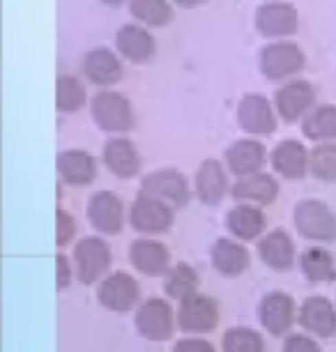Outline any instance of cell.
<instances>
[{"label": "cell", "instance_id": "cell-1", "mask_svg": "<svg viewBox=\"0 0 336 352\" xmlns=\"http://www.w3.org/2000/svg\"><path fill=\"white\" fill-rule=\"evenodd\" d=\"M92 120L97 127L109 131V134H127L134 127V111H131L129 99L113 90H102L92 97L90 104Z\"/></svg>", "mask_w": 336, "mask_h": 352}, {"label": "cell", "instance_id": "cell-2", "mask_svg": "<svg viewBox=\"0 0 336 352\" xmlns=\"http://www.w3.org/2000/svg\"><path fill=\"white\" fill-rule=\"evenodd\" d=\"M304 63L306 60L302 49L288 39H276V42L267 44L258 56V67L269 81H288V78L298 76L304 69Z\"/></svg>", "mask_w": 336, "mask_h": 352}, {"label": "cell", "instance_id": "cell-3", "mask_svg": "<svg viewBox=\"0 0 336 352\" xmlns=\"http://www.w3.org/2000/svg\"><path fill=\"white\" fill-rule=\"evenodd\" d=\"M295 228L302 237L311 242H332L336 240V217L322 201H302L293 212Z\"/></svg>", "mask_w": 336, "mask_h": 352}, {"label": "cell", "instance_id": "cell-4", "mask_svg": "<svg viewBox=\"0 0 336 352\" xmlns=\"http://www.w3.org/2000/svg\"><path fill=\"white\" fill-rule=\"evenodd\" d=\"M141 194L166 203L168 208L180 210L189 203V182L180 170L161 168L148 173L141 182Z\"/></svg>", "mask_w": 336, "mask_h": 352}, {"label": "cell", "instance_id": "cell-5", "mask_svg": "<svg viewBox=\"0 0 336 352\" xmlns=\"http://www.w3.org/2000/svg\"><path fill=\"white\" fill-rule=\"evenodd\" d=\"M237 124L249 136H269L276 129V109L265 95L249 92L237 106Z\"/></svg>", "mask_w": 336, "mask_h": 352}, {"label": "cell", "instance_id": "cell-6", "mask_svg": "<svg viewBox=\"0 0 336 352\" xmlns=\"http://www.w3.org/2000/svg\"><path fill=\"white\" fill-rule=\"evenodd\" d=\"M111 267V247L100 237H85L74 249L76 278L85 285L97 283Z\"/></svg>", "mask_w": 336, "mask_h": 352}, {"label": "cell", "instance_id": "cell-7", "mask_svg": "<svg viewBox=\"0 0 336 352\" xmlns=\"http://www.w3.org/2000/svg\"><path fill=\"white\" fill-rule=\"evenodd\" d=\"M300 28L298 10L291 3L269 0L256 12V30L267 39H286Z\"/></svg>", "mask_w": 336, "mask_h": 352}, {"label": "cell", "instance_id": "cell-8", "mask_svg": "<svg viewBox=\"0 0 336 352\" xmlns=\"http://www.w3.org/2000/svg\"><path fill=\"white\" fill-rule=\"evenodd\" d=\"M219 322V307L208 295H189L177 307V324L187 334H208Z\"/></svg>", "mask_w": 336, "mask_h": 352}, {"label": "cell", "instance_id": "cell-9", "mask_svg": "<svg viewBox=\"0 0 336 352\" xmlns=\"http://www.w3.org/2000/svg\"><path fill=\"white\" fill-rule=\"evenodd\" d=\"M177 316H173L168 302L159 297H150L136 311V329L148 341H166L173 334Z\"/></svg>", "mask_w": 336, "mask_h": 352}, {"label": "cell", "instance_id": "cell-10", "mask_svg": "<svg viewBox=\"0 0 336 352\" xmlns=\"http://www.w3.org/2000/svg\"><path fill=\"white\" fill-rule=\"evenodd\" d=\"M175 221V210L168 208L166 203L157 201L150 196H138L129 210V223L131 228L146 235H159V232L170 230Z\"/></svg>", "mask_w": 336, "mask_h": 352}, {"label": "cell", "instance_id": "cell-11", "mask_svg": "<svg viewBox=\"0 0 336 352\" xmlns=\"http://www.w3.org/2000/svg\"><path fill=\"white\" fill-rule=\"evenodd\" d=\"M313 102H315V90L306 81H288L274 95L276 116L286 122H295L300 118H306V113L313 109Z\"/></svg>", "mask_w": 336, "mask_h": 352}, {"label": "cell", "instance_id": "cell-12", "mask_svg": "<svg viewBox=\"0 0 336 352\" xmlns=\"http://www.w3.org/2000/svg\"><path fill=\"white\" fill-rule=\"evenodd\" d=\"M88 221L104 235H117L124 226V205L113 191H97L88 201Z\"/></svg>", "mask_w": 336, "mask_h": 352}, {"label": "cell", "instance_id": "cell-13", "mask_svg": "<svg viewBox=\"0 0 336 352\" xmlns=\"http://www.w3.org/2000/svg\"><path fill=\"white\" fill-rule=\"evenodd\" d=\"M138 283L134 276L127 272H113L100 283L97 290V300L102 302L104 309L115 311V314H124L138 302Z\"/></svg>", "mask_w": 336, "mask_h": 352}, {"label": "cell", "instance_id": "cell-14", "mask_svg": "<svg viewBox=\"0 0 336 352\" xmlns=\"http://www.w3.org/2000/svg\"><path fill=\"white\" fill-rule=\"evenodd\" d=\"M258 318L260 324L265 327L272 336L286 334L295 322V302L291 295L276 290L262 297L260 307H258Z\"/></svg>", "mask_w": 336, "mask_h": 352}, {"label": "cell", "instance_id": "cell-15", "mask_svg": "<svg viewBox=\"0 0 336 352\" xmlns=\"http://www.w3.org/2000/svg\"><path fill=\"white\" fill-rule=\"evenodd\" d=\"M115 49L124 58V60L141 65V63H148L150 58L155 56L157 42H155V37L150 35L148 28L136 25V23H127V25H122V28L117 30Z\"/></svg>", "mask_w": 336, "mask_h": 352}, {"label": "cell", "instance_id": "cell-16", "mask_svg": "<svg viewBox=\"0 0 336 352\" xmlns=\"http://www.w3.org/2000/svg\"><path fill=\"white\" fill-rule=\"evenodd\" d=\"M131 265L146 276H164L173 267L170 265V251L157 240H136L129 247Z\"/></svg>", "mask_w": 336, "mask_h": 352}, {"label": "cell", "instance_id": "cell-17", "mask_svg": "<svg viewBox=\"0 0 336 352\" xmlns=\"http://www.w3.org/2000/svg\"><path fill=\"white\" fill-rule=\"evenodd\" d=\"M265 162H267V150L256 138H240V141H235L226 150V164L230 173H235L237 177L260 173Z\"/></svg>", "mask_w": 336, "mask_h": 352}, {"label": "cell", "instance_id": "cell-18", "mask_svg": "<svg viewBox=\"0 0 336 352\" xmlns=\"http://www.w3.org/2000/svg\"><path fill=\"white\" fill-rule=\"evenodd\" d=\"M58 175L65 184L71 187H85L97 177V162L85 150H65L56 159Z\"/></svg>", "mask_w": 336, "mask_h": 352}, {"label": "cell", "instance_id": "cell-19", "mask_svg": "<svg viewBox=\"0 0 336 352\" xmlns=\"http://www.w3.org/2000/svg\"><path fill=\"white\" fill-rule=\"evenodd\" d=\"M104 164L107 168L113 173V175L122 177V180H129V177H136L141 173V157H138L136 145L129 141V138L115 136L104 145Z\"/></svg>", "mask_w": 336, "mask_h": 352}, {"label": "cell", "instance_id": "cell-20", "mask_svg": "<svg viewBox=\"0 0 336 352\" xmlns=\"http://www.w3.org/2000/svg\"><path fill=\"white\" fill-rule=\"evenodd\" d=\"M83 72L92 85L111 88L122 78V63L111 49H92L83 60Z\"/></svg>", "mask_w": 336, "mask_h": 352}, {"label": "cell", "instance_id": "cell-21", "mask_svg": "<svg viewBox=\"0 0 336 352\" xmlns=\"http://www.w3.org/2000/svg\"><path fill=\"white\" fill-rule=\"evenodd\" d=\"M298 322L315 336H332L336 331V309L327 297H309L300 309Z\"/></svg>", "mask_w": 336, "mask_h": 352}, {"label": "cell", "instance_id": "cell-22", "mask_svg": "<svg viewBox=\"0 0 336 352\" xmlns=\"http://www.w3.org/2000/svg\"><path fill=\"white\" fill-rule=\"evenodd\" d=\"M196 196L205 205H219L228 191V177L221 162L205 159L196 170Z\"/></svg>", "mask_w": 336, "mask_h": 352}, {"label": "cell", "instance_id": "cell-23", "mask_svg": "<svg viewBox=\"0 0 336 352\" xmlns=\"http://www.w3.org/2000/svg\"><path fill=\"white\" fill-rule=\"evenodd\" d=\"M260 261L269 270L288 272L295 265V244L293 237L286 230H272L258 242Z\"/></svg>", "mask_w": 336, "mask_h": 352}, {"label": "cell", "instance_id": "cell-24", "mask_svg": "<svg viewBox=\"0 0 336 352\" xmlns=\"http://www.w3.org/2000/svg\"><path fill=\"white\" fill-rule=\"evenodd\" d=\"M226 226L240 242H254L265 230V214H262L260 205L240 203L228 212Z\"/></svg>", "mask_w": 336, "mask_h": 352}, {"label": "cell", "instance_id": "cell-25", "mask_svg": "<svg viewBox=\"0 0 336 352\" xmlns=\"http://www.w3.org/2000/svg\"><path fill=\"white\" fill-rule=\"evenodd\" d=\"M233 196L240 203H254V205H269L279 196V184L267 173H251V175L237 177L233 184Z\"/></svg>", "mask_w": 336, "mask_h": 352}, {"label": "cell", "instance_id": "cell-26", "mask_svg": "<svg viewBox=\"0 0 336 352\" xmlns=\"http://www.w3.org/2000/svg\"><path fill=\"white\" fill-rule=\"evenodd\" d=\"M309 152L300 141H281L272 150V168L288 180H300L309 173Z\"/></svg>", "mask_w": 336, "mask_h": 352}, {"label": "cell", "instance_id": "cell-27", "mask_svg": "<svg viewBox=\"0 0 336 352\" xmlns=\"http://www.w3.org/2000/svg\"><path fill=\"white\" fill-rule=\"evenodd\" d=\"M212 265L223 276H240L249 267V251L240 242L221 237L212 247Z\"/></svg>", "mask_w": 336, "mask_h": 352}, {"label": "cell", "instance_id": "cell-28", "mask_svg": "<svg viewBox=\"0 0 336 352\" xmlns=\"http://www.w3.org/2000/svg\"><path fill=\"white\" fill-rule=\"evenodd\" d=\"M302 131L306 138L315 143H327L336 138V106L322 104L315 106L306 113L304 122H302Z\"/></svg>", "mask_w": 336, "mask_h": 352}, {"label": "cell", "instance_id": "cell-29", "mask_svg": "<svg viewBox=\"0 0 336 352\" xmlns=\"http://www.w3.org/2000/svg\"><path fill=\"white\" fill-rule=\"evenodd\" d=\"M300 267L304 272V276L313 283L322 281H336V263L334 256L325 249H306L300 256Z\"/></svg>", "mask_w": 336, "mask_h": 352}, {"label": "cell", "instance_id": "cell-30", "mask_svg": "<svg viewBox=\"0 0 336 352\" xmlns=\"http://www.w3.org/2000/svg\"><path fill=\"white\" fill-rule=\"evenodd\" d=\"M129 12L138 23L150 28H164L173 21V8L168 0H129Z\"/></svg>", "mask_w": 336, "mask_h": 352}, {"label": "cell", "instance_id": "cell-31", "mask_svg": "<svg viewBox=\"0 0 336 352\" xmlns=\"http://www.w3.org/2000/svg\"><path fill=\"white\" fill-rule=\"evenodd\" d=\"M196 288H199V274L191 265H173L164 274V292L173 300H184L189 295H196Z\"/></svg>", "mask_w": 336, "mask_h": 352}, {"label": "cell", "instance_id": "cell-32", "mask_svg": "<svg viewBox=\"0 0 336 352\" xmlns=\"http://www.w3.org/2000/svg\"><path fill=\"white\" fill-rule=\"evenodd\" d=\"M88 102L85 85L71 74H60L56 81V106L63 113H76Z\"/></svg>", "mask_w": 336, "mask_h": 352}, {"label": "cell", "instance_id": "cell-33", "mask_svg": "<svg viewBox=\"0 0 336 352\" xmlns=\"http://www.w3.org/2000/svg\"><path fill=\"white\" fill-rule=\"evenodd\" d=\"M309 173L315 180L322 182H336V143L327 141L320 143L318 148L309 155Z\"/></svg>", "mask_w": 336, "mask_h": 352}, {"label": "cell", "instance_id": "cell-34", "mask_svg": "<svg viewBox=\"0 0 336 352\" xmlns=\"http://www.w3.org/2000/svg\"><path fill=\"white\" fill-rule=\"evenodd\" d=\"M223 352H265V343L258 331L249 327H233L223 336Z\"/></svg>", "mask_w": 336, "mask_h": 352}, {"label": "cell", "instance_id": "cell-35", "mask_svg": "<svg viewBox=\"0 0 336 352\" xmlns=\"http://www.w3.org/2000/svg\"><path fill=\"white\" fill-rule=\"evenodd\" d=\"M74 235H76V221H74V217H69L65 210H58V223H56L58 244H60V247H65V244H69V240Z\"/></svg>", "mask_w": 336, "mask_h": 352}, {"label": "cell", "instance_id": "cell-36", "mask_svg": "<svg viewBox=\"0 0 336 352\" xmlns=\"http://www.w3.org/2000/svg\"><path fill=\"white\" fill-rule=\"evenodd\" d=\"M283 352H320V345L306 334H291L283 343Z\"/></svg>", "mask_w": 336, "mask_h": 352}, {"label": "cell", "instance_id": "cell-37", "mask_svg": "<svg viewBox=\"0 0 336 352\" xmlns=\"http://www.w3.org/2000/svg\"><path fill=\"white\" fill-rule=\"evenodd\" d=\"M173 352H216V350L205 338H182V341L175 343Z\"/></svg>", "mask_w": 336, "mask_h": 352}, {"label": "cell", "instance_id": "cell-38", "mask_svg": "<svg viewBox=\"0 0 336 352\" xmlns=\"http://www.w3.org/2000/svg\"><path fill=\"white\" fill-rule=\"evenodd\" d=\"M56 272H58V288L65 290L71 283V276H74V267L69 265L67 256L63 254L56 256Z\"/></svg>", "mask_w": 336, "mask_h": 352}, {"label": "cell", "instance_id": "cell-39", "mask_svg": "<svg viewBox=\"0 0 336 352\" xmlns=\"http://www.w3.org/2000/svg\"><path fill=\"white\" fill-rule=\"evenodd\" d=\"M173 3L177 5V8H184V10H194L199 8V5H203L205 0H173Z\"/></svg>", "mask_w": 336, "mask_h": 352}, {"label": "cell", "instance_id": "cell-40", "mask_svg": "<svg viewBox=\"0 0 336 352\" xmlns=\"http://www.w3.org/2000/svg\"><path fill=\"white\" fill-rule=\"evenodd\" d=\"M104 5H109V8H120L122 3H127V0H102Z\"/></svg>", "mask_w": 336, "mask_h": 352}]
</instances>
